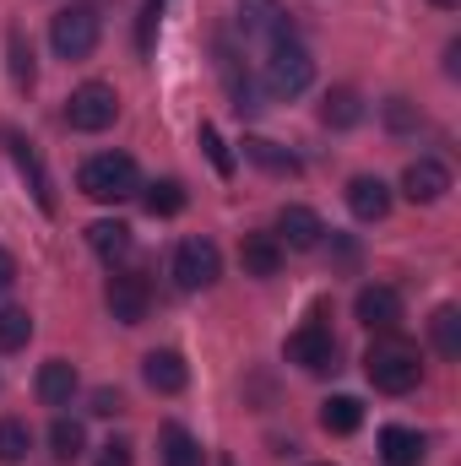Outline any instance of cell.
Masks as SVG:
<instances>
[{
  "mask_svg": "<svg viewBox=\"0 0 461 466\" xmlns=\"http://www.w3.org/2000/svg\"><path fill=\"white\" fill-rule=\"evenodd\" d=\"M364 374H369L374 390L407 396V390H418V380H424V358H418L413 342H402V337H380L374 348L364 352Z\"/></svg>",
  "mask_w": 461,
  "mask_h": 466,
  "instance_id": "1",
  "label": "cell"
},
{
  "mask_svg": "<svg viewBox=\"0 0 461 466\" xmlns=\"http://www.w3.org/2000/svg\"><path fill=\"white\" fill-rule=\"evenodd\" d=\"M77 190H82L87 201H98V207H119V201H130V196L141 190V168H136L130 152H98V157L82 163Z\"/></svg>",
  "mask_w": 461,
  "mask_h": 466,
  "instance_id": "2",
  "label": "cell"
},
{
  "mask_svg": "<svg viewBox=\"0 0 461 466\" xmlns=\"http://www.w3.org/2000/svg\"><path fill=\"white\" fill-rule=\"evenodd\" d=\"M98 38H104V22H98L93 5H66V11L49 22V44H55L60 60H87V55L98 49Z\"/></svg>",
  "mask_w": 461,
  "mask_h": 466,
  "instance_id": "3",
  "label": "cell"
},
{
  "mask_svg": "<svg viewBox=\"0 0 461 466\" xmlns=\"http://www.w3.org/2000/svg\"><path fill=\"white\" fill-rule=\"evenodd\" d=\"M315 82V60H310V49L304 44H271L266 49V93L271 98H299L304 87Z\"/></svg>",
  "mask_w": 461,
  "mask_h": 466,
  "instance_id": "4",
  "label": "cell"
},
{
  "mask_svg": "<svg viewBox=\"0 0 461 466\" xmlns=\"http://www.w3.org/2000/svg\"><path fill=\"white\" fill-rule=\"evenodd\" d=\"M115 119H119V93L109 82H82V87L71 93V104H66V125L82 130V136H98V130H109Z\"/></svg>",
  "mask_w": 461,
  "mask_h": 466,
  "instance_id": "5",
  "label": "cell"
},
{
  "mask_svg": "<svg viewBox=\"0 0 461 466\" xmlns=\"http://www.w3.org/2000/svg\"><path fill=\"white\" fill-rule=\"evenodd\" d=\"M223 277V249L212 244V238H179V249H174V282L185 288V293H201V288H212Z\"/></svg>",
  "mask_w": 461,
  "mask_h": 466,
  "instance_id": "6",
  "label": "cell"
},
{
  "mask_svg": "<svg viewBox=\"0 0 461 466\" xmlns=\"http://www.w3.org/2000/svg\"><path fill=\"white\" fill-rule=\"evenodd\" d=\"M288 363H299L304 374H337V337H332V326H321V320H304L293 337H288Z\"/></svg>",
  "mask_w": 461,
  "mask_h": 466,
  "instance_id": "7",
  "label": "cell"
},
{
  "mask_svg": "<svg viewBox=\"0 0 461 466\" xmlns=\"http://www.w3.org/2000/svg\"><path fill=\"white\" fill-rule=\"evenodd\" d=\"M239 33L255 38L261 49H271V44H288L293 38V16L277 0H239Z\"/></svg>",
  "mask_w": 461,
  "mask_h": 466,
  "instance_id": "8",
  "label": "cell"
},
{
  "mask_svg": "<svg viewBox=\"0 0 461 466\" xmlns=\"http://www.w3.org/2000/svg\"><path fill=\"white\" fill-rule=\"evenodd\" d=\"M104 304H109V315H115L119 326H141L147 309H152V288L136 271H115L109 288H104Z\"/></svg>",
  "mask_w": 461,
  "mask_h": 466,
  "instance_id": "9",
  "label": "cell"
},
{
  "mask_svg": "<svg viewBox=\"0 0 461 466\" xmlns=\"http://www.w3.org/2000/svg\"><path fill=\"white\" fill-rule=\"evenodd\" d=\"M0 141H5V152H11V163H16V174L27 179V190H33V201H38L44 212H55V185H49V168H44V157H38V147H33L27 136H16V130H5Z\"/></svg>",
  "mask_w": 461,
  "mask_h": 466,
  "instance_id": "10",
  "label": "cell"
},
{
  "mask_svg": "<svg viewBox=\"0 0 461 466\" xmlns=\"http://www.w3.org/2000/svg\"><path fill=\"white\" fill-rule=\"evenodd\" d=\"M353 315H358L369 331H396V326H402V293L385 288V282H369V288H358Z\"/></svg>",
  "mask_w": 461,
  "mask_h": 466,
  "instance_id": "11",
  "label": "cell"
},
{
  "mask_svg": "<svg viewBox=\"0 0 461 466\" xmlns=\"http://www.w3.org/2000/svg\"><path fill=\"white\" fill-rule=\"evenodd\" d=\"M446 190H451V168H446L440 157H418V163H407V174H402V196H407L413 207H435Z\"/></svg>",
  "mask_w": 461,
  "mask_h": 466,
  "instance_id": "12",
  "label": "cell"
},
{
  "mask_svg": "<svg viewBox=\"0 0 461 466\" xmlns=\"http://www.w3.org/2000/svg\"><path fill=\"white\" fill-rule=\"evenodd\" d=\"M141 380H147L158 396H179V390L190 385V363H185L174 348H158V352L141 358Z\"/></svg>",
  "mask_w": 461,
  "mask_h": 466,
  "instance_id": "13",
  "label": "cell"
},
{
  "mask_svg": "<svg viewBox=\"0 0 461 466\" xmlns=\"http://www.w3.org/2000/svg\"><path fill=\"white\" fill-rule=\"evenodd\" d=\"M347 212H353L358 223H380V218L391 212V185H385V179H374V174L347 179Z\"/></svg>",
  "mask_w": 461,
  "mask_h": 466,
  "instance_id": "14",
  "label": "cell"
},
{
  "mask_svg": "<svg viewBox=\"0 0 461 466\" xmlns=\"http://www.w3.org/2000/svg\"><path fill=\"white\" fill-rule=\"evenodd\" d=\"M321 233H326V223H321L310 207H282L271 238H277L282 249H315V244H321Z\"/></svg>",
  "mask_w": 461,
  "mask_h": 466,
  "instance_id": "15",
  "label": "cell"
},
{
  "mask_svg": "<svg viewBox=\"0 0 461 466\" xmlns=\"http://www.w3.org/2000/svg\"><path fill=\"white\" fill-rule=\"evenodd\" d=\"M244 157H250L255 168L277 174V179H299V174H304L299 152H288V147H277V141H266V136H244Z\"/></svg>",
  "mask_w": 461,
  "mask_h": 466,
  "instance_id": "16",
  "label": "cell"
},
{
  "mask_svg": "<svg viewBox=\"0 0 461 466\" xmlns=\"http://www.w3.org/2000/svg\"><path fill=\"white\" fill-rule=\"evenodd\" d=\"M82 390V380H77V363H66V358H49L44 369H38V401L44 407H71V396Z\"/></svg>",
  "mask_w": 461,
  "mask_h": 466,
  "instance_id": "17",
  "label": "cell"
},
{
  "mask_svg": "<svg viewBox=\"0 0 461 466\" xmlns=\"http://www.w3.org/2000/svg\"><path fill=\"white\" fill-rule=\"evenodd\" d=\"M239 266H244V277H277V271H282V244H277L271 233H244Z\"/></svg>",
  "mask_w": 461,
  "mask_h": 466,
  "instance_id": "18",
  "label": "cell"
},
{
  "mask_svg": "<svg viewBox=\"0 0 461 466\" xmlns=\"http://www.w3.org/2000/svg\"><path fill=\"white\" fill-rule=\"evenodd\" d=\"M429 456V440L418 429H385L380 434V461L385 466H424Z\"/></svg>",
  "mask_w": 461,
  "mask_h": 466,
  "instance_id": "19",
  "label": "cell"
},
{
  "mask_svg": "<svg viewBox=\"0 0 461 466\" xmlns=\"http://www.w3.org/2000/svg\"><path fill=\"white\" fill-rule=\"evenodd\" d=\"M158 461L163 466H207V451L190 440V429L163 423V434H158Z\"/></svg>",
  "mask_w": 461,
  "mask_h": 466,
  "instance_id": "20",
  "label": "cell"
},
{
  "mask_svg": "<svg viewBox=\"0 0 461 466\" xmlns=\"http://www.w3.org/2000/svg\"><path fill=\"white\" fill-rule=\"evenodd\" d=\"M364 119V98L353 93V87H332L326 98H321V125L326 130H353Z\"/></svg>",
  "mask_w": 461,
  "mask_h": 466,
  "instance_id": "21",
  "label": "cell"
},
{
  "mask_svg": "<svg viewBox=\"0 0 461 466\" xmlns=\"http://www.w3.org/2000/svg\"><path fill=\"white\" fill-rule=\"evenodd\" d=\"M87 244H93L98 260L115 266L119 255H130V228H125L119 218H98V223H87Z\"/></svg>",
  "mask_w": 461,
  "mask_h": 466,
  "instance_id": "22",
  "label": "cell"
},
{
  "mask_svg": "<svg viewBox=\"0 0 461 466\" xmlns=\"http://www.w3.org/2000/svg\"><path fill=\"white\" fill-rule=\"evenodd\" d=\"M49 456H55V461H82V456H87V429H82V423H77V418H55V423H49Z\"/></svg>",
  "mask_w": 461,
  "mask_h": 466,
  "instance_id": "23",
  "label": "cell"
},
{
  "mask_svg": "<svg viewBox=\"0 0 461 466\" xmlns=\"http://www.w3.org/2000/svg\"><path fill=\"white\" fill-rule=\"evenodd\" d=\"M358 423H364V401L358 396H326L321 401V429L326 434H358Z\"/></svg>",
  "mask_w": 461,
  "mask_h": 466,
  "instance_id": "24",
  "label": "cell"
},
{
  "mask_svg": "<svg viewBox=\"0 0 461 466\" xmlns=\"http://www.w3.org/2000/svg\"><path fill=\"white\" fill-rule=\"evenodd\" d=\"M185 201H190V196H185V185H179V179H152V185L141 190V207H147L152 218H179V212H185Z\"/></svg>",
  "mask_w": 461,
  "mask_h": 466,
  "instance_id": "25",
  "label": "cell"
},
{
  "mask_svg": "<svg viewBox=\"0 0 461 466\" xmlns=\"http://www.w3.org/2000/svg\"><path fill=\"white\" fill-rule=\"evenodd\" d=\"M429 337H435V352H440V358H461V309L456 304H440V309H435Z\"/></svg>",
  "mask_w": 461,
  "mask_h": 466,
  "instance_id": "26",
  "label": "cell"
},
{
  "mask_svg": "<svg viewBox=\"0 0 461 466\" xmlns=\"http://www.w3.org/2000/svg\"><path fill=\"white\" fill-rule=\"evenodd\" d=\"M5 66H11V82H16V87H33V82H38L33 44H27L22 33H5Z\"/></svg>",
  "mask_w": 461,
  "mask_h": 466,
  "instance_id": "27",
  "label": "cell"
},
{
  "mask_svg": "<svg viewBox=\"0 0 461 466\" xmlns=\"http://www.w3.org/2000/svg\"><path fill=\"white\" fill-rule=\"evenodd\" d=\"M27 451H33V429L22 418H0V461L16 466V461H27Z\"/></svg>",
  "mask_w": 461,
  "mask_h": 466,
  "instance_id": "28",
  "label": "cell"
},
{
  "mask_svg": "<svg viewBox=\"0 0 461 466\" xmlns=\"http://www.w3.org/2000/svg\"><path fill=\"white\" fill-rule=\"evenodd\" d=\"M33 342V315L27 309H16V304H5L0 309V352H16Z\"/></svg>",
  "mask_w": 461,
  "mask_h": 466,
  "instance_id": "29",
  "label": "cell"
},
{
  "mask_svg": "<svg viewBox=\"0 0 461 466\" xmlns=\"http://www.w3.org/2000/svg\"><path fill=\"white\" fill-rule=\"evenodd\" d=\"M201 147H207V157H212V168L229 179L233 174V152L223 147V136H218V125H201Z\"/></svg>",
  "mask_w": 461,
  "mask_h": 466,
  "instance_id": "30",
  "label": "cell"
},
{
  "mask_svg": "<svg viewBox=\"0 0 461 466\" xmlns=\"http://www.w3.org/2000/svg\"><path fill=\"white\" fill-rule=\"evenodd\" d=\"M158 22H163V5H158V0H147V11H141V22H136V44H141V55L152 49V38H158Z\"/></svg>",
  "mask_w": 461,
  "mask_h": 466,
  "instance_id": "31",
  "label": "cell"
},
{
  "mask_svg": "<svg viewBox=\"0 0 461 466\" xmlns=\"http://www.w3.org/2000/svg\"><path fill=\"white\" fill-rule=\"evenodd\" d=\"M385 125L391 130H418V109L407 98H385Z\"/></svg>",
  "mask_w": 461,
  "mask_h": 466,
  "instance_id": "32",
  "label": "cell"
},
{
  "mask_svg": "<svg viewBox=\"0 0 461 466\" xmlns=\"http://www.w3.org/2000/svg\"><path fill=\"white\" fill-rule=\"evenodd\" d=\"M98 466H130V440H109V445H98Z\"/></svg>",
  "mask_w": 461,
  "mask_h": 466,
  "instance_id": "33",
  "label": "cell"
},
{
  "mask_svg": "<svg viewBox=\"0 0 461 466\" xmlns=\"http://www.w3.org/2000/svg\"><path fill=\"white\" fill-rule=\"evenodd\" d=\"M119 407H125V401H119V390H109V385H104V390H93V412H98V418H115Z\"/></svg>",
  "mask_w": 461,
  "mask_h": 466,
  "instance_id": "34",
  "label": "cell"
},
{
  "mask_svg": "<svg viewBox=\"0 0 461 466\" xmlns=\"http://www.w3.org/2000/svg\"><path fill=\"white\" fill-rule=\"evenodd\" d=\"M11 282H16V255L0 249V293H11Z\"/></svg>",
  "mask_w": 461,
  "mask_h": 466,
  "instance_id": "35",
  "label": "cell"
},
{
  "mask_svg": "<svg viewBox=\"0 0 461 466\" xmlns=\"http://www.w3.org/2000/svg\"><path fill=\"white\" fill-rule=\"evenodd\" d=\"M429 5H440V11H456L461 0H429Z\"/></svg>",
  "mask_w": 461,
  "mask_h": 466,
  "instance_id": "36",
  "label": "cell"
},
{
  "mask_svg": "<svg viewBox=\"0 0 461 466\" xmlns=\"http://www.w3.org/2000/svg\"><path fill=\"white\" fill-rule=\"evenodd\" d=\"M321 466H332V461H321Z\"/></svg>",
  "mask_w": 461,
  "mask_h": 466,
  "instance_id": "37",
  "label": "cell"
},
{
  "mask_svg": "<svg viewBox=\"0 0 461 466\" xmlns=\"http://www.w3.org/2000/svg\"><path fill=\"white\" fill-rule=\"evenodd\" d=\"M223 466H233V461H223Z\"/></svg>",
  "mask_w": 461,
  "mask_h": 466,
  "instance_id": "38",
  "label": "cell"
}]
</instances>
